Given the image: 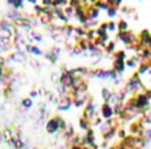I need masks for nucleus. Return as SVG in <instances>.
I'll list each match as a JSON object with an SVG mask.
<instances>
[{
	"label": "nucleus",
	"mask_w": 151,
	"mask_h": 149,
	"mask_svg": "<svg viewBox=\"0 0 151 149\" xmlns=\"http://www.w3.org/2000/svg\"><path fill=\"white\" fill-rule=\"evenodd\" d=\"M0 74H1V70H0Z\"/></svg>",
	"instance_id": "obj_1"
}]
</instances>
